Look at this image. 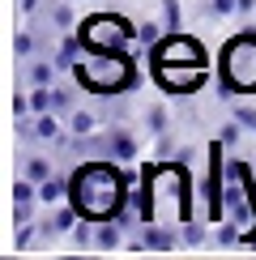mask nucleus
<instances>
[{"mask_svg": "<svg viewBox=\"0 0 256 260\" xmlns=\"http://www.w3.org/2000/svg\"><path fill=\"white\" fill-rule=\"evenodd\" d=\"M69 239H73L77 252H94V218H85V213H81V222L69 231Z\"/></svg>", "mask_w": 256, "mask_h": 260, "instance_id": "dca6fc26", "label": "nucleus"}, {"mask_svg": "<svg viewBox=\"0 0 256 260\" xmlns=\"http://www.w3.org/2000/svg\"><path fill=\"white\" fill-rule=\"evenodd\" d=\"M256 13V0H239V17H252Z\"/></svg>", "mask_w": 256, "mask_h": 260, "instance_id": "b1692460", "label": "nucleus"}, {"mask_svg": "<svg viewBox=\"0 0 256 260\" xmlns=\"http://www.w3.org/2000/svg\"><path fill=\"white\" fill-rule=\"evenodd\" d=\"M243 133H248V128H243V124H239V120H235V115H231V120L222 124V133H218V141H222V145H227V149H239V141H243Z\"/></svg>", "mask_w": 256, "mask_h": 260, "instance_id": "6ab92c4d", "label": "nucleus"}, {"mask_svg": "<svg viewBox=\"0 0 256 260\" xmlns=\"http://www.w3.org/2000/svg\"><path fill=\"white\" fill-rule=\"evenodd\" d=\"M213 17H239V0H209Z\"/></svg>", "mask_w": 256, "mask_h": 260, "instance_id": "412c9836", "label": "nucleus"}, {"mask_svg": "<svg viewBox=\"0 0 256 260\" xmlns=\"http://www.w3.org/2000/svg\"><path fill=\"white\" fill-rule=\"evenodd\" d=\"M77 222H81V209H77V205H73V201H64L60 209L51 213L47 222H39V226H43V235H47V239H51V235H69V231H73V226H77Z\"/></svg>", "mask_w": 256, "mask_h": 260, "instance_id": "6e6552de", "label": "nucleus"}, {"mask_svg": "<svg viewBox=\"0 0 256 260\" xmlns=\"http://www.w3.org/2000/svg\"><path fill=\"white\" fill-rule=\"evenodd\" d=\"M60 64L56 60H30L26 64V85H56Z\"/></svg>", "mask_w": 256, "mask_h": 260, "instance_id": "f8f14e48", "label": "nucleus"}, {"mask_svg": "<svg viewBox=\"0 0 256 260\" xmlns=\"http://www.w3.org/2000/svg\"><path fill=\"white\" fill-rule=\"evenodd\" d=\"M64 128H69L73 137H90V133L103 128V115L99 111H85V107H73V115L64 120Z\"/></svg>", "mask_w": 256, "mask_h": 260, "instance_id": "9b49d317", "label": "nucleus"}, {"mask_svg": "<svg viewBox=\"0 0 256 260\" xmlns=\"http://www.w3.org/2000/svg\"><path fill=\"white\" fill-rule=\"evenodd\" d=\"M149 77L167 94H197L209 85V64H149Z\"/></svg>", "mask_w": 256, "mask_h": 260, "instance_id": "39448f33", "label": "nucleus"}, {"mask_svg": "<svg viewBox=\"0 0 256 260\" xmlns=\"http://www.w3.org/2000/svg\"><path fill=\"white\" fill-rule=\"evenodd\" d=\"M39 5H43V0H21V17H35Z\"/></svg>", "mask_w": 256, "mask_h": 260, "instance_id": "5701e85b", "label": "nucleus"}, {"mask_svg": "<svg viewBox=\"0 0 256 260\" xmlns=\"http://www.w3.org/2000/svg\"><path fill=\"white\" fill-rule=\"evenodd\" d=\"M149 64H209V56L192 35L175 30V35H167L158 47H149Z\"/></svg>", "mask_w": 256, "mask_h": 260, "instance_id": "423d86ee", "label": "nucleus"}, {"mask_svg": "<svg viewBox=\"0 0 256 260\" xmlns=\"http://www.w3.org/2000/svg\"><path fill=\"white\" fill-rule=\"evenodd\" d=\"M167 39V26L163 21H154V17H145L141 26H137V43H141V47L149 51V47H158V43Z\"/></svg>", "mask_w": 256, "mask_h": 260, "instance_id": "2eb2a0df", "label": "nucleus"}, {"mask_svg": "<svg viewBox=\"0 0 256 260\" xmlns=\"http://www.w3.org/2000/svg\"><path fill=\"white\" fill-rule=\"evenodd\" d=\"M69 77L77 81V90L107 99V94H133L141 73H137V56L128 51H85Z\"/></svg>", "mask_w": 256, "mask_h": 260, "instance_id": "f03ea898", "label": "nucleus"}, {"mask_svg": "<svg viewBox=\"0 0 256 260\" xmlns=\"http://www.w3.org/2000/svg\"><path fill=\"white\" fill-rule=\"evenodd\" d=\"M69 179H73L69 201L77 205L85 218H94V222L115 218V213L124 209V201L133 197V179H128L124 171H120V162H111V158L81 162Z\"/></svg>", "mask_w": 256, "mask_h": 260, "instance_id": "f257e3e1", "label": "nucleus"}, {"mask_svg": "<svg viewBox=\"0 0 256 260\" xmlns=\"http://www.w3.org/2000/svg\"><path fill=\"white\" fill-rule=\"evenodd\" d=\"M77 30L85 39V51H128V56H141L137 26L120 13H90Z\"/></svg>", "mask_w": 256, "mask_h": 260, "instance_id": "20e7f679", "label": "nucleus"}, {"mask_svg": "<svg viewBox=\"0 0 256 260\" xmlns=\"http://www.w3.org/2000/svg\"><path fill=\"white\" fill-rule=\"evenodd\" d=\"M218 94L235 99V94H256V30L235 35L222 47L218 60Z\"/></svg>", "mask_w": 256, "mask_h": 260, "instance_id": "7ed1b4c3", "label": "nucleus"}, {"mask_svg": "<svg viewBox=\"0 0 256 260\" xmlns=\"http://www.w3.org/2000/svg\"><path fill=\"white\" fill-rule=\"evenodd\" d=\"M47 21L60 30V35H64V30H73V26H77V17H73V0H51Z\"/></svg>", "mask_w": 256, "mask_h": 260, "instance_id": "4468645a", "label": "nucleus"}, {"mask_svg": "<svg viewBox=\"0 0 256 260\" xmlns=\"http://www.w3.org/2000/svg\"><path fill=\"white\" fill-rule=\"evenodd\" d=\"M163 26H167V35H175V30L184 26V9H179V0H163Z\"/></svg>", "mask_w": 256, "mask_h": 260, "instance_id": "aec40b11", "label": "nucleus"}, {"mask_svg": "<svg viewBox=\"0 0 256 260\" xmlns=\"http://www.w3.org/2000/svg\"><path fill=\"white\" fill-rule=\"evenodd\" d=\"M167 124H171L167 107H163V103H154V107L145 111V133H149V137H163V133H167Z\"/></svg>", "mask_w": 256, "mask_h": 260, "instance_id": "f3484780", "label": "nucleus"}, {"mask_svg": "<svg viewBox=\"0 0 256 260\" xmlns=\"http://www.w3.org/2000/svg\"><path fill=\"white\" fill-rule=\"evenodd\" d=\"M69 192H73V179L69 175H51V179L39 183V205H64Z\"/></svg>", "mask_w": 256, "mask_h": 260, "instance_id": "9d476101", "label": "nucleus"}, {"mask_svg": "<svg viewBox=\"0 0 256 260\" xmlns=\"http://www.w3.org/2000/svg\"><path fill=\"white\" fill-rule=\"evenodd\" d=\"M231 115H235V120H239L243 128H248V133H256V107H235Z\"/></svg>", "mask_w": 256, "mask_h": 260, "instance_id": "4be33fe9", "label": "nucleus"}, {"mask_svg": "<svg viewBox=\"0 0 256 260\" xmlns=\"http://www.w3.org/2000/svg\"><path fill=\"white\" fill-rule=\"evenodd\" d=\"M21 175L35 179V183H43V179L56 175V167H51V158H47V154H30V158H21Z\"/></svg>", "mask_w": 256, "mask_h": 260, "instance_id": "ddd939ff", "label": "nucleus"}, {"mask_svg": "<svg viewBox=\"0 0 256 260\" xmlns=\"http://www.w3.org/2000/svg\"><path fill=\"white\" fill-rule=\"evenodd\" d=\"M35 47H39L35 30L21 26V30H17V39H13V56H17V60H30V56H35Z\"/></svg>", "mask_w": 256, "mask_h": 260, "instance_id": "a211bd4d", "label": "nucleus"}, {"mask_svg": "<svg viewBox=\"0 0 256 260\" xmlns=\"http://www.w3.org/2000/svg\"><path fill=\"white\" fill-rule=\"evenodd\" d=\"M81 56H85V39H81V30H64L60 43H56V56H51V60L60 64V73H73Z\"/></svg>", "mask_w": 256, "mask_h": 260, "instance_id": "0eeeda50", "label": "nucleus"}, {"mask_svg": "<svg viewBox=\"0 0 256 260\" xmlns=\"http://www.w3.org/2000/svg\"><path fill=\"white\" fill-rule=\"evenodd\" d=\"M124 226L115 222V218H103V222H94V247L99 252H115V247H124L128 239H124Z\"/></svg>", "mask_w": 256, "mask_h": 260, "instance_id": "1a4fd4ad", "label": "nucleus"}]
</instances>
